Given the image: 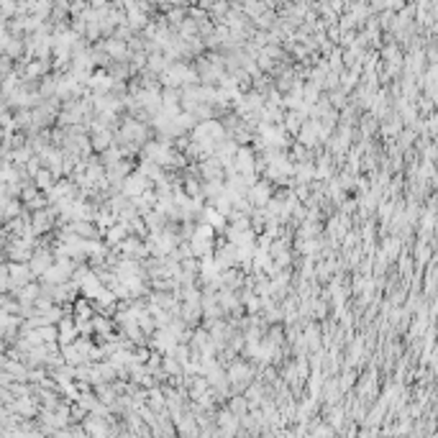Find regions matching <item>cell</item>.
<instances>
[{
    "instance_id": "cell-1",
    "label": "cell",
    "mask_w": 438,
    "mask_h": 438,
    "mask_svg": "<svg viewBox=\"0 0 438 438\" xmlns=\"http://www.w3.org/2000/svg\"><path fill=\"white\" fill-rule=\"evenodd\" d=\"M90 141H93V149H95V151H108L110 146L116 144L110 128H93V136H90Z\"/></svg>"
},
{
    "instance_id": "cell-2",
    "label": "cell",
    "mask_w": 438,
    "mask_h": 438,
    "mask_svg": "<svg viewBox=\"0 0 438 438\" xmlns=\"http://www.w3.org/2000/svg\"><path fill=\"white\" fill-rule=\"evenodd\" d=\"M269 195H272L269 182H256L249 190V200H251V203H256V205H269Z\"/></svg>"
}]
</instances>
